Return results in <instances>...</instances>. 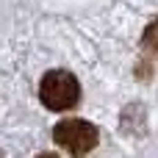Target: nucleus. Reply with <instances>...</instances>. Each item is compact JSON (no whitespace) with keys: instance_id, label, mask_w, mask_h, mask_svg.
Segmentation results:
<instances>
[{"instance_id":"f257e3e1","label":"nucleus","mask_w":158,"mask_h":158,"mask_svg":"<svg viewBox=\"0 0 158 158\" xmlns=\"http://www.w3.org/2000/svg\"><path fill=\"white\" fill-rule=\"evenodd\" d=\"M39 100L50 111H69L81 100V83L67 69H50L39 83Z\"/></svg>"},{"instance_id":"f03ea898","label":"nucleus","mask_w":158,"mask_h":158,"mask_svg":"<svg viewBox=\"0 0 158 158\" xmlns=\"http://www.w3.org/2000/svg\"><path fill=\"white\" fill-rule=\"evenodd\" d=\"M53 142H56L61 150H67L69 156L83 158V156H89V153L97 147L100 131H97L92 122H86V119L67 117V119L56 122V128H53Z\"/></svg>"},{"instance_id":"7ed1b4c3","label":"nucleus","mask_w":158,"mask_h":158,"mask_svg":"<svg viewBox=\"0 0 158 158\" xmlns=\"http://www.w3.org/2000/svg\"><path fill=\"white\" fill-rule=\"evenodd\" d=\"M142 47H144L147 53L158 56V19H153V22L144 28V33H142Z\"/></svg>"},{"instance_id":"20e7f679","label":"nucleus","mask_w":158,"mask_h":158,"mask_svg":"<svg viewBox=\"0 0 158 158\" xmlns=\"http://www.w3.org/2000/svg\"><path fill=\"white\" fill-rule=\"evenodd\" d=\"M36 158H58V156H56V153H39Z\"/></svg>"}]
</instances>
